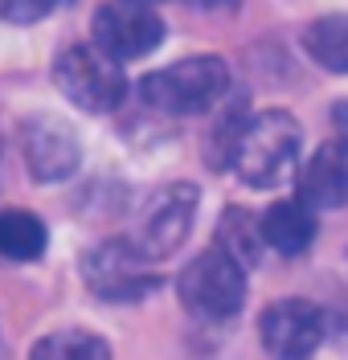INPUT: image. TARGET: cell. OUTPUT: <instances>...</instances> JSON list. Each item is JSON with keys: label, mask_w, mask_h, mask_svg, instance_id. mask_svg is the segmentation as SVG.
<instances>
[{"label": "cell", "mask_w": 348, "mask_h": 360, "mask_svg": "<svg viewBox=\"0 0 348 360\" xmlns=\"http://www.w3.org/2000/svg\"><path fill=\"white\" fill-rule=\"evenodd\" d=\"M303 148V127L295 115L287 111H258L250 119L238 123V131L230 139L226 164L233 168V176L250 188H275L295 172Z\"/></svg>", "instance_id": "6da1fadb"}, {"label": "cell", "mask_w": 348, "mask_h": 360, "mask_svg": "<svg viewBox=\"0 0 348 360\" xmlns=\"http://www.w3.org/2000/svg\"><path fill=\"white\" fill-rule=\"evenodd\" d=\"M226 94H230V66L209 53L172 62L139 82L143 107H152L156 115H172V119L213 111Z\"/></svg>", "instance_id": "7a4b0ae2"}, {"label": "cell", "mask_w": 348, "mask_h": 360, "mask_svg": "<svg viewBox=\"0 0 348 360\" xmlns=\"http://www.w3.org/2000/svg\"><path fill=\"white\" fill-rule=\"evenodd\" d=\"M176 295H181V307L193 319L230 323V319H238L242 303H246V266L238 258H230L221 246H209L205 254H197L181 270Z\"/></svg>", "instance_id": "3957f363"}, {"label": "cell", "mask_w": 348, "mask_h": 360, "mask_svg": "<svg viewBox=\"0 0 348 360\" xmlns=\"http://www.w3.org/2000/svg\"><path fill=\"white\" fill-rule=\"evenodd\" d=\"M53 82L78 111L111 115L127 98V78L115 58H107L98 45H66L53 58Z\"/></svg>", "instance_id": "277c9868"}, {"label": "cell", "mask_w": 348, "mask_h": 360, "mask_svg": "<svg viewBox=\"0 0 348 360\" xmlns=\"http://www.w3.org/2000/svg\"><path fill=\"white\" fill-rule=\"evenodd\" d=\"M197 205H201V188L193 180H172L156 188L143 209L136 213V225H131V246L148 258V262H160L168 254L185 246L188 229H193V217H197Z\"/></svg>", "instance_id": "5b68a950"}, {"label": "cell", "mask_w": 348, "mask_h": 360, "mask_svg": "<svg viewBox=\"0 0 348 360\" xmlns=\"http://www.w3.org/2000/svg\"><path fill=\"white\" fill-rule=\"evenodd\" d=\"M82 278L91 295L107 303H139L160 287V278L152 274V262L131 246V238H107L94 242L82 254Z\"/></svg>", "instance_id": "8992f818"}, {"label": "cell", "mask_w": 348, "mask_h": 360, "mask_svg": "<svg viewBox=\"0 0 348 360\" xmlns=\"http://www.w3.org/2000/svg\"><path fill=\"white\" fill-rule=\"evenodd\" d=\"M21 156H25V168L33 172L37 184H62L78 172L82 164V139L78 131L70 127L66 119L49 111H37L21 119Z\"/></svg>", "instance_id": "52a82bcc"}, {"label": "cell", "mask_w": 348, "mask_h": 360, "mask_svg": "<svg viewBox=\"0 0 348 360\" xmlns=\"http://www.w3.org/2000/svg\"><path fill=\"white\" fill-rule=\"evenodd\" d=\"M324 328V311L311 299H275L258 319V340L271 360H311Z\"/></svg>", "instance_id": "ba28073f"}, {"label": "cell", "mask_w": 348, "mask_h": 360, "mask_svg": "<svg viewBox=\"0 0 348 360\" xmlns=\"http://www.w3.org/2000/svg\"><path fill=\"white\" fill-rule=\"evenodd\" d=\"M91 37L107 58H115L119 66H123V62L148 58V53L164 41V21L152 13V8H139V4L115 0V4H103V8L94 13Z\"/></svg>", "instance_id": "9c48e42d"}, {"label": "cell", "mask_w": 348, "mask_h": 360, "mask_svg": "<svg viewBox=\"0 0 348 360\" xmlns=\"http://www.w3.org/2000/svg\"><path fill=\"white\" fill-rule=\"evenodd\" d=\"M299 201H307L311 209H344L348 205V148L340 139L316 148L311 160L303 164Z\"/></svg>", "instance_id": "30bf717a"}, {"label": "cell", "mask_w": 348, "mask_h": 360, "mask_svg": "<svg viewBox=\"0 0 348 360\" xmlns=\"http://www.w3.org/2000/svg\"><path fill=\"white\" fill-rule=\"evenodd\" d=\"M258 233L262 242L283 254V258H299L311 250L316 233H320V221H316V209L299 197H287V201H275L271 209H262L258 217Z\"/></svg>", "instance_id": "8fae6325"}, {"label": "cell", "mask_w": 348, "mask_h": 360, "mask_svg": "<svg viewBox=\"0 0 348 360\" xmlns=\"http://www.w3.org/2000/svg\"><path fill=\"white\" fill-rule=\"evenodd\" d=\"M49 246V229L41 217L25 209H0V254L13 262H37Z\"/></svg>", "instance_id": "7c38bea8"}, {"label": "cell", "mask_w": 348, "mask_h": 360, "mask_svg": "<svg viewBox=\"0 0 348 360\" xmlns=\"http://www.w3.org/2000/svg\"><path fill=\"white\" fill-rule=\"evenodd\" d=\"M303 49L316 66L348 74V13H328L303 29Z\"/></svg>", "instance_id": "4fadbf2b"}, {"label": "cell", "mask_w": 348, "mask_h": 360, "mask_svg": "<svg viewBox=\"0 0 348 360\" xmlns=\"http://www.w3.org/2000/svg\"><path fill=\"white\" fill-rule=\"evenodd\" d=\"M29 360H111V344L86 328H58L33 344Z\"/></svg>", "instance_id": "5bb4252c"}, {"label": "cell", "mask_w": 348, "mask_h": 360, "mask_svg": "<svg viewBox=\"0 0 348 360\" xmlns=\"http://www.w3.org/2000/svg\"><path fill=\"white\" fill-rule=\"evenodd\" d=\"M217 246L226 250L230 258H238L242 266L250 270L262 262V233H258V217H250V209H226L221 225H217Z\"/></svg>", "instance_id": "9a60e30c"}, {"label": "cell", "mask_w": 348, "mask_h": 360, "mask_svg": "<svg viewBox=\"0 0 348 360\" xmlns=\"http://www.w3.org/2000/svg\"><path fill=\"white\" fill-rule=\"evenodd\" d=\"M58 0H0V21L8 25H37L53 13Z\"/></svg>", "instance_id": "2e32d148"}, {"label": "cell", "mask_w": 348, "mask_h": 360, "mask_svg": "<svg viewBox=\"0 0 348 360\" xmlns=\"http://www.w3.org/2000/svg\"><path fill=\"white\" fill-rule=\"evenodd\" d=\"M332 131H336V139L348 148V103H336V107H332Z\"/></svg>", "instance_id": "e0dca14e"}, {"label": "cell", "mask_w": 348, "mask_h": 360, "mask_svg": "<svg viewBox=\"0 0 348 360\" xmlns=\"http://www.w3.org/2000/svg\"><path fill=\"white\" fill-rule=\"evenodd\" d=\"M123 4H139V8H152V4H160V0H123Z\"/></svg>", "instance_id": "ac0fdd59"}, {"label": "cell", "mask_w": 348, "mask_h": 360, "mask_svg": "<svg viewBox=\"0 0 348 360\" xmlns=\"http://www.w3.org/2000/svg\"><path fill=\"white\" fill-rule=\"evenodd\" d=\"M188 4H201V8H213V4H226V0H188Z\"/></svg>", "instance_id": "d6986e66"}]
</instances>
